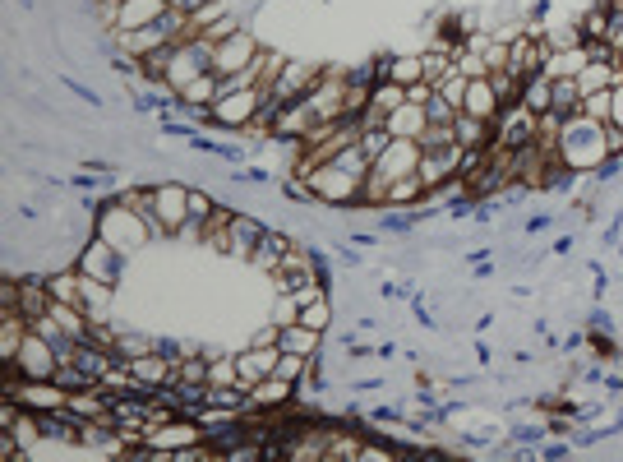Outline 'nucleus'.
I'll return each instance as SVG.
<instances>
[{"mask_svg": "<svg viewBox=\"0 0 623 462\" xmlns=\"http://www.w3.org/2000/svg\"><path fill=\"white\" fill-rule=\"evenodd\" d=\"M559 162H564L568 176H587V171H600L610 158V148H605V125L587 121L582 111L577 116H568L564 125H559Z\"/></svg>", "mask_w": 623, "mask_h": 462, "instance_id": "nucleus-1", "label": "nucleus"}, {"mask_svg": "<svg viewBox=\"0 0 623 462\" xmlns=\"http://www.w3.org/2000/svg\"><path fill=\"white\" fill-rule=\"evenodd\" d=\"M97 236L102 241H111L120 250V255H130V250H139L144 241H153V231H148V218H139L134 208H125L116 195L107 199V208L97 213Z\"/></svg>", "mask_w": 623, "mask_h": 462, "instance_id": "nucleus-2", "label": "nucleus"}, {"mask_svg": "<svg viewBox=\"0 0 623 462\" xmlns=\"http://www.w3.org/2000/svg\"><path fill=\"white\" fill-rule=\"evenodd\" d=\"M185 222H190V185L162 181L157 185V208H153V218H148L153 241H176V231Z\"/></svg>", "mask_w": 623, "mask_h": 462, "instance_id": "nucleus-3", "label": "nucleus"}, {"mask_svg": "<svg viewBox=\"0 0 623 462\" xmlns=\"http://www.w3.org/2000/svg\"><path fill=\"white\" fill-rule=\"evenodd\" d=\"M305 181H310V190H314V204L360 208V190H365V181H360V176H351V171H342L337 162H324V167H314Z\"/></svg>", "mask_w": 623, "mask_h": 462, "instance_id": "nucleus-4", "label": "nucleus"}, {"mask_svg": "<svg viewBox=\"0 0 623 462\" xmlns=\"http://www.w3.org/2000/svg\"><path fill=\"white\" fill-rule=\"evenodd\" d=\"M268 102L264 88H245V93H231V98H217L204 116V130H227V134H240L245 125L259 116V107Z\"/></svg>", "mask_w": 623, "mask_h": 462, "instance_id": "nucleus-5", "label": "nucleus"}, {"mask_svg": "<svg viewBox=\"0 0 623 462\" xmlns=\"http://www.w3.org/2000/svg\"><path fill=\"white\" fill-rule=\"evenodd\" d=\"M74 264H79V273H84V278H97V282H111V287H116L120 268H125V255H120L111 241H102L97 231H88V241L79 245Z\"/></svg>", "mask_w": 623, "mask_h": 462, "instance_id": "nucleus-6", "label": "nucleus"}, {"mask_svg": "<svg viewBox=\"0 0 623 462\" xmlns=\"http://www.w3.org/2000/svg\"><path fill=\"white\" fill-rule=\"evenodd\" d=\"M259 51H264V42L250 33V28H240V33L222 37L213 47V74H236V70H250L254 61H259Z\"/></svg>", "mask_w": 623, "mask_h": 462, "instance_id": "nucleus-7", "label": "nucleus"}, {"mask_svg": "<svg viewBox=\"0 0 623 462\" xmlns=\"http://www.w3.org/2000/svg\"><path fill=\"white\" fill-rule=\"evenodd\" d=\"M536 130H540L536 111L513 102V107H504L499 111V121H494V144L499 148H527V144H536Z\"/></svg>", "mask_w": 623, "mask_h": 462, "instance_id": "nucleus-8", "label": "nucleus"}, {"mask_svg": "<svg viewBox=\"0 0 623 462\" xmlns=\"http://www.w3.org/2000/svg\"><path fill=\"white\" fill-rule=\"evenodd\" d=\"M319 84H324V70H319V65L287 61V65H282V74H277V84H273V93H268V98H277V102H305Z\"/></svg>", "mask_w": 623, "mask_h": 462, "instance_id": "nucleus-9", "label": "nucleus"}, {"mask_svg": "<svg viewBox=\"0 0 623 462\" xmlns=\"http://www.w3.org/2000/svg\"><path fill=\"white\" fill-rule=\"evenodd\" d=\"M14 370L24 379H51L60 370V356H56V347H51L47 338L37 329H28V338H24V347H19V356H14Z\"/></svg>", "mask_w": 623, "mask_h": 462, "instance_id": "nucleus-10", "label": "nucleus"}, {"mask_svg": "<svg viewBox=\"0 0 623 462\" xmlns=\"http://www.w3.org/2000/svg\"><path fill=\"white\" fill-rule=\"evenodd\" d=\"M462 153H467V148L457 144V139H453V144H444V148H425V158H420L416 176L430 185V195L439 190V185L457 181V171H462Z\"/></svg>", "mask_w": 623, "mask_h": 462, "instance_id": "nucleus-11", "label": "nucleus"}, {"mask_svg": "<svg viewBox=\"0 0 623 462\" xmlns=\"http://www.w3.org/2000/svg\"><path fill=\"white\" fill-rule=\"evenodd\" d=\"M420 158H425V148L420 139H393V144L374 158V171L384 176V181H402V176H416Z\"/></svg>", "mask_w": 623, "mask_h": 462, "instance_id": "nucleus-12", "label": "nucleus"}, {"mask_svg": "<svg viewBox=\"0 0 623 462\" xmlns=\"http://www.w3.org/2000/svg\"><path fill=\"white\" fill-rule=\"evenodd\" d=\"M277 361H282V347H245V352L236 356V365H240V384L245 389H254L259 379H268L277 370Z\"/></svg>", "mask_w": 623, "mask_h": 462, "instance_id": "nucleus-13", "label": "nucleus"}, {"mask_svg": "<svg viewBox=\"0 0 623 462\" xmlns=\"http://www.w3.org/2000/svg\"><path fill=\"white\" fill-rule=\"evenodd\" d=\"M296 402V384L282 375H268L250 389V412H277V407H291Z\"/></svg>", "mask_w": 623, "mask_h": 462, "instance_id": "nucleus-14", "label": "nucleus"}, {"mask_svg": "<svg viewBox=\"0 0 623 462\" xmlns=\"http://www.w3.org/2000/svg\"><path fill=\"white\" fill-rule=\"evenodd\" d=\"M264 222L250 218V213H236V222H231V250L227 259H240V264H250L254 250H259V241H264Z\"/></svg>", "mask_w": 623, "mask_h": 462, "instance_id": "nucleus-15", "label": "nucleus"}, {"mask_svg": "<svg viewBox=\"0 0 623 462\" xmlns=\"http://www.w3.org/2000/svg\"><path fill=\"white\" fill-rule=\"evenodd\" d=\"M28 329H33V324H28L24 310H0V365H10L14 356H19Z\"/></svg>", "mask_w": 623, "mask_h": 462, "instance_id": "nucleus-16", "label": "nucleus"}, {"mask_svg": "<svg viewBox=\"0 0 623 462\" xmlns=\"http://www.w3.org/2000/svg\"><path fill=\"white\" fill-rule=\"evenodd\" d=\"M167 10H171V0H120V19H116V28L134 33V28L157 24V19H162Z\"/></svg>", "mask_w": 623, "mask_h": 462, "instance_id": "nucleus-17", "label": "nucleus"}, {"mask_svg": "<svg viewBox=\"0 0 623 462\" xmlns=\"http://www.w3.org/2000/svg\"><path fill=\"white\" fill-rule=\"evenodd\" d=\"M462 111H471V116H480V121H499L504 102H499V93H494L490 74H485V79H471V84H467V102H462Z\"/></svg>", "mask_w": 623, "mask_h": 462, "instance_id": "nucleus-18", "label": "nucleus"}, {"mask_svg": "<svg viewBox=\"0 0 623 462\" xmlns=\"http://www.w3.org/2000/svg\"><path fill=\"white\" fill-rule=\"evenodd\" d=\"M324 338L328 333H319V329H310V324H287V329H282V338H277V347H282V352H296V356H319L324 352Z\"/></svg>", "mask_w": 623, "mask_h": 462, "instance_id": "nucleus-19", "label": "nucleus"}, {"mask_svg": "<svg viewBox=\"0 0 623 462\" xmlns=\"http://www.w3.org/2000/svg\"><path fill=\"white\" fill-rule=\"evenodd\" d=\"M384 125L393 139H420V134L430 130V116H425V107H416V102H402L397 111H388Z\"/></svg>", "mask_w": 623, "mask_h": 462, "instance_id": "nucleus-20", "label": "nucleus"}, {"mask_svg": "<svg viewBox=\"0 0 623 462\" xmlns=\"http://www.w3.org/2000/svg\"><path fill=\"white\" fill-rule=\"evenodd\" d=\"M614 84H623L619 61H587V65H582V74H577L582 98H587V93H600V88H614Z\"/></svg>", "mask_w": 623, "mask_h": 462, "instance_id": "nucleus-21", "label": "nucleus"}, {"mask_svg": "<svg viewBox=\"0 0 623 462\" xmlns=\"http://www.w3.org/2000/svg\"><path fill=\"white\" fill-rule=\"evenodd\" d=\"M453 134H457V144L462 148H490L494 144V121H480L471 111H457Z\"/></svg>", "mask_w": 623, "mask_h": 462, "instance_id": "nucleus-22", "label": "nucleus"}, {"mask_svg": "<svg viewBox=\"0 0 623 462\" xmlns=\"http://www.w3.org/2000/svg\"><path fill=\"white\" fill-rule=\"evenodd\" d=\"M291 245H296L291 236H282V231H273V227H268V231H264V241H259V250H254V259H250V264L259 268V273H268V278H273V273H277V264H282V255H287Z\"/></svg>", "mask_w": 623, "mask_h": 462, "instance_id": "nucleus-23", "label": "nucleus"}, {"mask_svg": "<svg viewBox=\"0 0 623 462\" xmlns=\"http://www.w3.org/2000/svg\"><path fill=\"white\" fill-rule=\"evenodd\" d=\"M587 61H591V56H587V42H582V47H568V51H550V61H545V74H550V79H577Z\"/></svg>", "mask_w": 623, "mask_h": 462, "instance_id": "nucleus-24", "label": "nucleus"}, {"mask_svg": "<svg viewBox=\"0 0 623 462\" xmlns=\"http://www.w3.org/2000/svg\"><path fill=\"white\" fill-rule=\"evenodd\" d=\"M577 28H582V37L587 42H605L610 37V28H614V14L600 5V0H591L587 10H582V19H577Z\"/></svg>", "mask_w": 623, "mask_h": 462, "instance_id": "nucleus-25", "label": "nucleus"}, {"mask_svg": "<svg viewBox=\"0 0 623 462\" xmlns=\"http://www.w3.org/2000/svg\"><path fill=\"white\" fill-rule=\"evenodd\" d=\"M577 107H582V88H577V79H554L550 84V111L554 116H577Z\"/></svg>", "mask_w": 623, "mask_h": 462, "instance_id": "nucleus-26", "label": "nucleus"}, {"mask_svg": "<svg viewBox=\"0 0 623 462\" xmlns=\"http://www.w3.org/2000/svg\"><path fill=\"white\" fill-rule=\"evenodd\" d=\"M550 74L540 70V74H531L527 84H522V107L527 111H536V116H545V111H550Z\"/></svg>", "mask_w": 623, "mask_h": 462, "instance_id": "nucleus-27", "label": "nucleus"}, {"mask_svg": "<svg viewBox=\"0 0 623 462\" xmlns=\"http://www.w3.org/2000/svg\"><path fill=\"white\" fill-rule=\"evenodd\" d=\"M402 102H407V88L402 84H393V79H374V88H370V107L374 111H397L402 107Z\"/></svg>", "mask_w": 623, "mask_h": 462, "instance_id": "nucleus-28", "label": "nucleus"}, {"mask_svg": "<svg viewBox=\"0 0 623 462\" xmlns=\"http://www.w3.org/2000/svg\"><path fill=\"white\" fill-rule=\"evenodd\" d=\"M577 111H582L587 121H596V125H610V111H614V88H600V93H587Z\"/></svg>", "mask_w": 623, "mask_h": 462, "instance_id": "nucleus-29", "label": "nucleus"}, {"mask_svg": "<svg viewBox=\"0 0 623 462\" xmlns=\"http://www.w3.org/2000/svg\"><path fill=\"white\" fill-rule=\"evenodd\" d=\"M333 162H337L342 171H351V176H360V181H365V176L374 171V158L365 153V148H360V139H356V144H347V148H342V153H337Z\"/></svg>", "mask_w": 623, "mask_h": 462, "instance_id": "nucleus-30", "label": "nucleus"}, {"mask_svg": "<svg viewBox=\"0 0 623 462\" xmlns=\"http://www.w3.org/2000/svg\"><path fill=\"white\" fill-rule=\"evenodd\" d=\"M300 324H310V329L328 333V329H333V301H328V296H319V301L300 305Z\"/></svg>", "mask_w": 623, "mask_h": 462, "instance_id": "nucleus-31", "label": "nucleus"}, {"mask_svg": "<svg viewBox=\"0 0 623 462\" xmlns=\"http://www.w3.org/2000/svg\"><path fill=\"white\" fill-rule=\"evenodd\" d=\"M153 347H157V338H148V333H116V356H125V361L153 352Z\"/></svg>", "mask_w": 623, "mask_h": 462, "instance_id": "nucleus-32", "label": "nucleus"}, {"mask_svg": "<svg viewBox=\"0 0 623 462\" xmlns=\"http://www.w3.org/2000/svg\"><path fill=\"white\" fill-rule=\"evenodd\" d=\"M490 84H494V93H499V102H504V107H513V102H522V79H517V74H508V70H494V74H490Z\"/></svg>", "mask_w": 623, "mask_h": 462, "instance_id": "nucleus-33", "label": "nucleus"}, {"mask_svg": "<svg viewBox=\"0 0 623 462\" xmlns=\"http://www.w3.org/2000/svg\"><path fill=\"white\" fill-rule=\"evenodd\" d=\"M300 319V301L291 292H277V301H273V324L277 329H287V324H296Z\"/></svg>", "mask_w": 623, "mask_h": 462, "instance_id": "nucleus-34", "label": "nucleus"}, {"mask_svg": "<svg viewBox=\"0 0 623 462\" xmlns=\"http://www.w3.org/2000/svg\"><path fill=\"white\" fill-rule=\"evenodd\" d=\"M356 462H402V449H388L384 439H365Z\"/></svg>", "mask_w": 623, "mask_h": 462, "instance_id": "nucleus-35", "label": "nucleus"}, {"mask_svg": "<svg viewBox=\"0 0 623 462\" xmlns=\"http://www.w3.org/2000/svg\"><path fill=\"white\" fill-rule=\"evenodd\" d=\"M425 116H430V125H453L457 121V107L444 98V93H434V98L425 102Z\"/></svg>", "mask_w": 623, "mask_h": 462, "instance_id": "nucleus-36", "label": "nucleus"}, {"mask_svg": "<svg viewBox=\"0 0 623 462\" xmlns=\"http://www.w3.org/2000/svg\"><path fill=\"white\" fill-rule=\"evenodd\" d=\"M467 84H471V79H467V74H457V65H453V74H448L444 84H439V93H444V98L453 102L457 111H462V102H467Z\"/></svg>", "mask_w": 623, "mask_h": 462, "instance_id": "nucleus-37", "label": "nucleus"}, {"mask_svg": "<svg viewBox=\"0 0 623 462\" xmlns=\"http://www.w3.org/2000/svg\"><path fill=\"white\" fill-rule=\"evenodd\" d=\"M213 208H217V199L208 195V190H194V185H190V222H199V227H204V222L213 218Z\"/></svg>", "mask_w": 623, "mask_h": 462, "instance_id": "nucleus-38", "label": "nucleus"}, {"mask_svg": "<svg viewBox=\"0 0 623 462\" xmlns=\"http://www.w3.org/2000/svg\"><path fill=\"white\" fill-rule=\"evenodd\" d=\"M393 144V134H388V125H379V130H360V148L370 153V158H379L384 148Z\"/></svg>", "mask_w": 623, "mask_h": 462, "instance_id": "nucleus-39", "label": "nucleus"}, {"mask_svg": "<svg viewBox=\"0 0 623 462\" xmlns=\"http://www.w3.org/2000/svg\"><path fill=\"white\" fill-rule=\"evenodd\" d=\"M240 28H245V24H240L236 14H222V19H217V24H213V28H204V33H199V37H204V42H213V47H217V42H222V37L240 33Z\"/></svg>", "mask_w": 623, "mask_h": 462, "instance_id": "nucleus-40", "label": "nucleus"}, {"mask_svg": "<svg viewBox=\"0 0 623 462\" xmlns=\"http://www.w3.org/2000/svg\"><path fill=\"white\" fill-rule=\"evenodd\" d=\"M434 93H439V88H434L430 79H420V84H411V88H407V102H416V107H425V102H430Z\"/></svg>", "mask_w": 623, "mask_h": 462, "instance_id": "nucleus-41", "label": "nucleus"}, {"mask_svg": "<svg viewBox=\"0 0 623 462\" xmlns=\"http://www.w3.org/2000/svg\"><path fill=\"white\" fill-rule=\"evenodd\" d=\"M605 148H610V158H623V130L619 125H605Z\"/></svg>", "mask_w": 623, "mask_h": 462, "instance_id": "nucleus-42", "label": "nucleus"}, {"mask_svg": "<svg viewBox=\"0 0 623 462\" xmlns=\"http://www.w3.org/2000/svg\"><path fill=\"white\" fill-rule=\"evenodd\" d=\"M208 5H213V0H171V10H180L185 19H194V14L208 10Z\"/></svg>", "mask_w": 623, "mask_h": 462, "instance_id": "nucleus-43", "label": "nucleus"}, {"mask_svg": "<svg viewBox=\"0 0 623 462\" xmlns=\"http://www.w3.org/2000/svg\"><path fill=\"white\" fill-rule=\"evenodd\" d=\"M610 121L623 130V84H614V111H610Z\"/></svg>", "mask_w": 623, "mask_h": 462, "instance_id": "nucleus-44", "label": "nucleus"}, {"mask_svg": "<svg viewBox=\"0 0 623 462\" xmlns=\"http://www.w3.org/2000/svg\"><path fill=\"white\" fill-rule=\"evenodd\" d=\"M619 70H623V56H619Z\"/></svg>", "mask_w": 623, "mask_h": 462, "instance_id": "nucleus-45", "label": "nucleus"}]
</instances>
